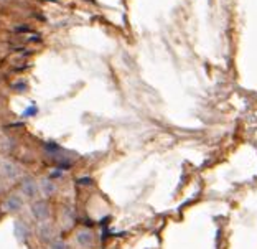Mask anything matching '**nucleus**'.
Masks as SVG:
<instances>
[{"label": "nucleus", "mask_w": 257, "mask_h": 249, "mask_svg": "<svg viewBox=\"0 0 257 249\" xmlns=\"http://www.w3.org/2000/svg\"><path fill=\"white\" fill-rule=\"evenodd\" d=\"M78 242L83 246H91L92 244V234L89 231H83V233L78 234Z\"/></svg>", "instance_id": "nucleus-1"}, {"label": "nucleus", "mask_w": 257, "mask_h": 249, "mask_svg": "<svg viewBox=\"0 0 257 249\" xmlns=\"http://www.w3.org/2000/svg\"><path fill=\"white\" fill-rule=\"evenodd\" d=\"M5 205H7V210L9 211H14V210H19L20 205H22V201H20L19 196H12V198Z\"/></svg>", "instance_id": "nucleus-2"}, {"label": "nucleus", "mask_w": 257, "mask_h": 249, "mask_svg": "<svg viewBox=\"0 0 257 249\" xmlns=\"http://www.w3.org/2000/svg\"><path fill=\"white\" fill-rule=\"evenodd\" d=\"M33 213H37L38 218L43 219V218H46V213H48V211H46V206L43 203H38V205L33 206Z\"/></svg>", "instance_id": "nucleus-3"}, {"label": "nucleus", "mask_w": 257, "mask_h": 249, "mask_svg": "<svg viewBox=\"0 0 257 249\" xmlns=\"http://www.w3.org/2000/svg\"><path fill=\"white\" fill-rule=\"evenodd\" d=\"M51 249H68V247H66L64 242H55V244L51 246Z\"/></svg>", "instance_id": "nucleus-4"}, {"label": "nucleus", "mask_w": 257, "mask_h": 249, "mask_svg": "<svg viewBox=\"0 0 257 249\" xmlns=\"http://www.w3.org/2000/svg\"><path fill=\"white\" fill-rule=\"evenodd\" d=\"M2 2H7V0H2Z\"/></svg>", "instance_id": "nucleus-5"}]
</instances>
